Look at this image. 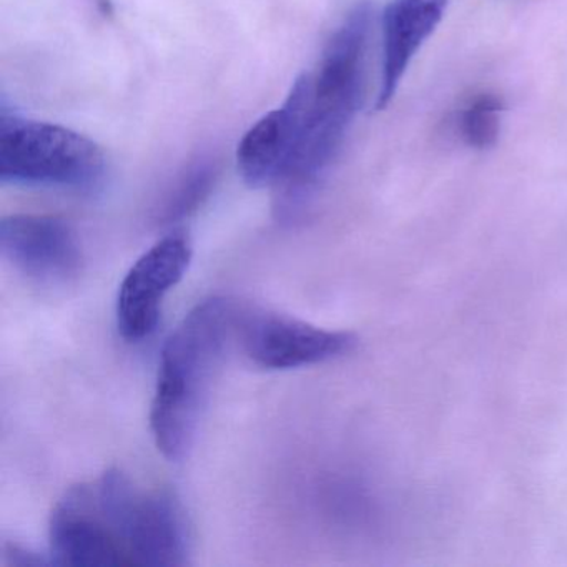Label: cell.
Segmentation results:
<instances>
[{
    "label": "cell",
    "mask_w": 567,
    "mask_h": 567,
    "mask_svg": "<svg viewBox=\"0 0 567 567\" xmlns=\"http://www.w3.org/2000/svg\"><path fill=\"white\" fill-rule=\"evenodd\" d=\"M447 0H391L383 12V65L377 111H384L396 95L421 45L443 21Z\"/></svg>",
    "instance_id": "obj_10"
},
{
    "label": "cell",
    "mask_w": 567,
    "mask_h": 567,
    "mask_svg": "<svg viewBox=\"0 0 567 567\" xmlns=\"http://www.w3.org/2000/svg\"><path fill=\"white\" fill-rule=\"evenodd\" d=\"M105 155L85 135L2 111L0 181L4 184L94 190L105 177Z\"/></svg>",
    "instance_id": "obj_3"
},
{
    "label": "cell",
    "mask_w": 567,
    "mask_h": 567,
    "mask_svg": "<svg viewBox=\"0 0 567 567\" xmlns=\"http://www.w3.org/2000/svg\"><path fill=\"white\" fill-rule=\"evenodd\" d=\"M237 310L227 298L202 301L162 350L151 426L167 460H184L194 444L212 381L234 344Z\"/></svg>",
    "instance_id": "obj_2"
},
{
    "label": "cell",
    "mask_w": 567,
    "mask_h": 567,
    "mask_svg": "<svg viewBox=\"0 0 567 567\" xmlns=\"http://www.w3.org/2000/svg\"><path fill=\"white\" fill-rule=\"evenodd\" d=\"M0 250L21 274L42 284H61L79 274L81 247L64 220L12 215L0 221Z\"/></svg>",
    "instance_id": "obj_8"
},
{
    "label": "cell",
    "mask_w": 567,
    "mask_h": 567,
    "mask_svg": "<svg viewBox=\"0 0 567 567\" xmlns=\"http://www.w3.org/2000/svg\"><path fill=\"white\" fill-rule=\"evenodd\" d=\"M2 563L6 566H19V567H44V566H58L52 557L42 556V554L34 553L29 547L21 546V544L9 543L6 540L2 544Z\"/></svg>",
    "instance_id": "obj_13"
},
{
    "label": "cell",
    "mask_w": 567,
    "mask_h": 567,
    "mask_svg": "<svg viewBox=\"0 0 567 567\" xmlns=\"http://www.w3.org/2000/svg\"><path fill=\"white\" fill-rule=\"evenodd\" d=\"M234 343L257 367L291 370L350 353L357 338L347 331L323 330L287 315L238 305Z\"/></svg>",
    "instance_id": "obj_4"
},
{
    "label": "cell",
    "mask_w": 567,
    "mask_h": 567,
    "mask_svg": "<svg viewBox=\"0 0 567 567\" xmlns=\"http://www.w3.org/2000/svg\"><path fill=\"white\" fill-rule=\"evenodd\" d=\"M49 530L58 566H132L127 550L99 506L94 484H81L64 494L52 511Z\"/></svg>",
    "instance_id": "obj_6"
},
{
    "label": "cell",
    "mask_w": 567,
    "mask_h": 567,
    "mask_svg": "<svg viewBox=\"0 0 567 567\" xmlns=\"http://www.w3.org/2000/svg\"><path fill=\"white\" fill-rule=\"evenodd\" d=\"M215 181H217V167L210 161H200L192 165L168 194L158 214V224H177L190 217L207 200Z\"/></svg>",
    "instance_id": "obj_11"
},
{
    "label": "cell",
    "mask_w": 567,
    "mask_h": 567,
    "mask_svg": "<svg viewBox=\"0 0 567 567\" xmlns=\"http://www.w3.org/2000/svg\"><path fill=\"white\" fill-rule=\"evenodd\" d=\"M371 16L370 4L357 6L328 42L317 72L310 74L303 137L290 167L274 185L275 215L281 224H297L310 210L360 109Z\"/></svg>",
    "instance_id": "obj_1"
},
{
    "label": "cell",
    "mask_w": 567,
    "mask_h": 567,
    "mask_svg": "<svg viewBox=\"0 0 567 567\" xmlns=\"http://www.w3.org/2000/svg\"><path fill=\"white\" fill-rule=\"evenodd\" d=\"M310 74L295 81L281 107L268 112L241 138L237 164L250 187L275 185L290 167L307 122Z\"/></svg>",
    "instance_id": "obj_7"
},
{
    "label": "cell",
    "mask_w": 567,
    "mask_h": 567,
    "mask_svg": "<svg viewBox=\"0 0 567 567\" xmlns=\"http://www.w3.org/2000/svg\"><path fill=\"white\" fill-rule=\"evenodd\" d=\"M192 261V244L184 234H171L145 251L125 275L117 298L122 337L141 341L161 320L165 295L181 284Z\"/></svg>",
    "instance_id": "obj_5"
},
{
    "label": "cell",
    "mask_w": 567,
    "mask_h": 567,
    "mask_svg": "<svg viewBox=\"0 0 567 567\" xmlns=\"http://www.w3.org/2000/svg\"><path fill=\"white\" fill-rule=\"evenodd\" d=\"M132 566H185L190 534L184 507L172 491L138 493L125 526Z\"/></svg>",
    "instance_id": "obj_9"
},
{
    "label": "cell",
    "mask_w": 567,
    "mask_h": 567,
    "mask_svg": "<svg viewBox=\"0 0 567 567\" xmlns=\"http://www.w3.org/2000/svg\"><path fill=\"white\" fill-rule=\"evenodd\" d=\"M504 104L496 95L484 94L474 99L460 115V134L470 147L486 151L494 147L501 132Z\"/></svg>",
    "instance_id": "obj_12"
}]
</instances>
